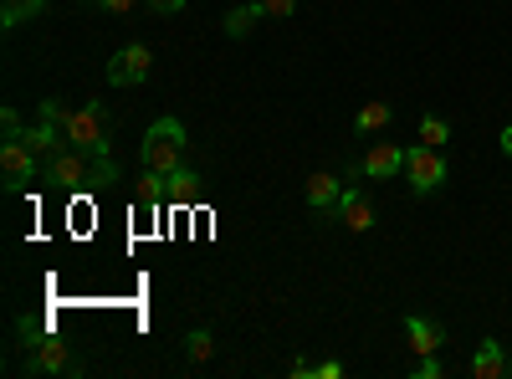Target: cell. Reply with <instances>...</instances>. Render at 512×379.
<instances>
[{
	"label": "cell",
	"instance_id": "1",
	"mask_svg": "<svg viewBox=\"0 0 512 379\" xmlns=\"http://www.w3.org/2000/svg\"><path fill=\"white\" fill-rule=\"evenodd\" d=\"M41 180L67 190V195H98L118 180V159L113 154H88V149H62L57 159L41 164Z\"/></svg>",
	"mask_w": 512,
	"mask_h": 379
},
{
	"label": "cell",
	"instance_id": "2",
	"mask_svg": "<svg viewBox=\"0 0 512 379\" xmlns=\"http://www.w3.org/2000/svg\"><path fill=\"white\" fill-rule=\"evenodd\" d=\"M36 108H41V113H52V118L62 123V134H67L72 149L113 154V118H108L103 103H77V108H67L62 98H41Z\"/></svg>",
	"mask_w": 512,
	"mask_h": 379
},
{
	"label": "cell",
	"instance_id": "3",
	"mask_svg": "<svg viewBox=\"0 0 512 379\" xmlns=\"http://www.w3.org/2000/svg\"><path fill=\"white\" fill-rule=\"evenodd\" d=\"M185 149H190V139H185V123L164 113V118H154V123H149L139 159H144V170H154V175H175L180 164H185Z\"/></svg>",
	"mask_w": 512,
	"mask_h": 379
},
{
	"label": "cell",
	"instance_id": "4",
	"mask_svg": "<svg viewBox=\"0 0 512 379\" xmlns=\"http://www.w3.org/2000/svg\"><path fill=\"white\" fill-rule=\"evenodd\" d=\"M405 180H410L415 195L441 190V185H446V159H441V149H431V144H410V149H405Z\"/></svg>",
	"mask_w": 512,
	"mask_h": 379
},
{
	"label": "cell",
	"instance_id": "5",
	"mask_svg": "<svg viewBox=\"0 0 512 379\" xmlns=\"http://www.w3.org/2000/svg\"><path fill=\"white\" fill-rule=\"evenodd\" d=\"M0 170H6V190L21 195L31 190V180H41V154L26 139H6L0 144Z\"/></svg>",
	"mask_w": 512,
	"mask_h": 379
},
{
	"label": "cell",
	"instance_id": "6",
	"mask_svg": "<svg viewBox=\"0 0 512 379\" xmlns=\"http://www.w3.org/2000/svg\"><path fill=\"white\" fill-rule=\"evenodd\" d=\"M149 72H154V52L144 47V41H128V47L113 52V62H108L113 88H139V82H149Z\"/></svg>",
	"mask_w": 512,
	"mask_h": 379
},
{
	"label": "cell",
	"instance_id": "7",
	"mask_svg": "<svg viewBox=\"0 0 512 379\" xmlns=\"http://www.w3.org/2000/svg\"><path fill=\"white\" fill-rule=\"evenodd\" d=\"M26 374H77V354L67 339H57V333H47L41 344H31L26 354Z\"/></svg>",
	"mask_w": 512,
	"mask_h": 379
},
{
	"label": "cell",
	"instance_id": "8",
	"mask_svg": "<svg viewBox=\"0 0 512 379\" xmlns=\"http://www.w3.org/2000/svg\"><path fill=\"white\" fill-rule=\"evenodd\" d=\"M359 170H364V180H395L405 170V149L400 144H374Z\"/></svg>",
	"mask_w": 512,
	"mask_h": 379
},
{
	"label": "cell",
	"instance_id": "9",
	"mask_svg": "<svg viewBox=\"0 0 512 379\" xmlns=\"http://www.w3.org/2000/svg\"><path fill=\"white\" fill-rule=\"evenodd\" d=\"M405 344H410L415 354H441L446 333H441L431 318H405Z\"/></svg>",
	"mask_w": 512,
	"mask_h": 379
},
{
	"label": "cell",
	"instance_id": "10",
	"mask_svg": "<svg viewBox=\"0 0 512 379\" xmlns=\"http://www.w3.org/2000/svg\"><path fill=\"white\" fill-rule=\"evenodd\" d=\"M303 200L323 216V210H338V200H344V185H338L333 175H313V180L303 185Z\"/></svg>",
	"mask_w": 512,
	"mask_h": 379
},
{
	"label": "cell",
	"instance_id": "11",
	"mask_svg": "<svg viewBox=\"0 0 512 379\" xmlns=\"http://www.w3.org/2000/svg\"><path fill=\"white\" fill-rule=\"evenodd\" d=\"M338 221H344L349 231H369L374 226V205L359 190H344V200H338Z\"/></svg>",
	"mask_w": 512,
	"mask_h": 379
},
{
	"label": "cell",
	"instance_id": "12",
	"mask_svg": "<svg viewBox=\"0 0 512 379\" xmlns=\"http://www.w3.org/2000/svg\"><path fill=\"white\" fill-rule=\"evenodd\" d=\"M472 374H477V379H502V374H507V354H502L497 339H482V349L472 354Z\"/></svg>",
	"mask_w": 512,
	"mask_h": 379
},
{
	"label": "cell",
	"instance_id": "13",
	"mask_svg": "<svg viewBox=\"0 0 512 379\" xmlns=\"http://www.w3.org/2000/svg\"><path fill=\"white\" fill-rule=\"evenodd\" d=\"M390 113H395V108L384 103V98H369V103L354 113V134H364V139H369V134H379L384 123H390Z\"/></svg>",
	"mask_w": 512,
	"mask_h": 379
},
{
	"label": "cell",
	"instance_id": "14",
	"mask_svg": "<svg viewBox=\"0 0 512 379\" xmlns=\"http://www.w3.org/2000/svg\"><path fill=\"white\" fill-rule=\"evenodd\" d=\"M41 11H47V0H6V6H0V26H6V31H16V26L36 21Z\"/></svg>",
	"mask_w": 512,
	"mask_h": 379
},
{
	"label": "cell",
	"instance_id": "15",
	"mask_svg": "<svg viewBox=\"0 0 512 379\" xmlns=\"http://www.w3.org/2000/svg\"><path fill=\"white\" fill-rule=\"evenodd\" d=\"M256 21H262V11H256V6H251V0H246V6H236V11H226V21H221V31L241 41V36H251V31H256Z\"/></svg>",
	"mask_w": 512,
	"mask_h": 379
},
{
	"label": "cell",
	"instance_id": "16",
	"mask_svg": "<svg viewBox=\"0 0 512 379\" xmlns=\"http://www.w3.org/2000/svg\"><path fill=\"white\" fill-rule=\"evenodd\" d=\"M164 185H169V200H175V205H190V200H195V190H200L190 164H180L175 175H164Z\"/></svg>",
	"mask_w": 512,
	"mask_h": 379
},
{
	"label": "cell",
	"instance_id": "17",
	"mask_svg": "<svg viewBox=\"0 0 512 379\" xmlns=\"http://www.w3.org/2000/svg\"><path fill=\"white\" fill-rule=\"evenodd\" d=\"M169 195V185H164V175H154V170H144V180H139V195H134V205L139 210H154L159 200Z\"/></svg>",
	"mask_w": 512,
	"mask_h": 379
},
{
	"label": "cell",
	"instance_id": "18",
	"mask_svg": "<svg viewBox=\"0 0 512 379\" xmlns=\"http://www.w3.org/2000/svg\"><path fill=\"white\" fill-rule=\"evenodd\" d=\"M415 139H420V144H431V149H446V139H451V123L431 113V118H420V134H415Z\"/></svg>",
	"mask_w": 512,
	"mask_h": 379
},
{
	"label": "cell",
	"instance_id": "19",
	"mask_svg": "<svg viewBox=\"0 0 512 379\" xmlns=\"http://www.w3.org/2000/svg\"><path fill=\"white\" fill-rule=\"evenodd\" d=\"M210 354H216V339H210L205 328H195L190 339H185V359H190V364H205Z\"/></svg>",
	"mask_w": 512,
	"mask_h": 379
},
{
	"label": "cell",
	"instance_id": "20",
	"mask_svg": "<svg viewBox=\"0 0 512 379\" xmlns=\"http://www.w3.org/2000/svg\"><path fill=\"white\" fill-rule=\"evenodd\" d=\"M256 11H262L267 21H287V16H297V0H251Z\"/></svg>",
	"mask_w": 512,
	"mask_h": 379
},
{
	"label": "cell",
	"instance_id": "21",
	"mask_svg": "<svg viewBox=\"0 0 512 379\" xmlns=\"http://www.w3.org/2000/svg\"><path fill=\"white\" fill-rule=\"evenodd\" d=\"M16 328H21V339H26V344H41V339L52 333V323H47V318H21Z\"/></svg>",
	"mask_w": 512,
	"mask_h": 379
},
{
	"label": "cell",
	"instance_id": "22",
	"mask_svg": "<svg viewBox=\"0 0 512 379\" xmlns=\"http://www.w3.org/2000/svg\"><path fill=\"white\" fill-rule=\"evenodd\" d=\"M0 129H6V139H21V134H26V123H21L16 108H6V113H0Z\"/></svg>",
	"mask_w": 512,
	"mask_h": 379
},
{
	"label": "cell",
	"instance_id": "23",
	"mask_svg": "<svg viewBox=\"0 0 512 379\" xmlns=\"http://www.w3.org/2000/svg\"><path fill=\"white\" fill-rule=\"evenodd\" d=\"M415 379H441V359H436V354H420V364H415Z\"/></svg>",
	"mask_w": 512,
	"mask_h": 379
},
{
	"label": "cell",
	"instance_id": "24",
	"mask_svg": "<svg viewBox=\"0 0 512 379\" xmlns=\"http://www.w3.org/2000/svg\"><path fill=\"white\" fill-rule=\"evenodd\" d=\"M149 11H164V16H175V11H185V0H144Z\"/></svg>",
	"mask_w": 512,
	"mask_h": 379
},
{
	"label": "cell",
	"instance_id": "25",
	"mask_svg": "<svg viewBox=\"0 0 512 379\" xmlns=\"http://www.w3.org/2000/svg\"><path fill=\"white\" fill-rule=\"evenodd\" d=\"M318 379H344V364H338V359H323V364H318Z\"/></svg>",
	"mask_w": 512,
	"mask_h": 379
},
{
	"label": "cell",
	"instance_id": "26",
	"mask_svg": "<svg viewBox=\"0 0 512 379\" xmlns=\"http://www.w3.org/2000/svg\"><path fill=\"white\" fill-rule=\"evenodd\" d=\"M103 6H108L113 16H128V11H134V6H144V0H103Z\"/></svg>",
	"mask_w": 512,
	"mask_h": 379
},
{
	"label": "cell",
	"instance_id": "27",
	"mask_svg": "<svg viewBox=\"0 0 512 379\" xmlns=\"http://www.w3.org/2000/svg\"><path fill=\"white\" fill-rule=\"evenodd\" d=\"M292 374H297V379H308V374H318V364H308V359H292Z\"/></svg>",
	"mask_w": 512,
	"mask_h": 379
},
{
	"label": "cell",
	"instance_id": "28",
	"mask_svg": "<svg viewBox=\"0 0 512 379\" xmlns=\"http://www.w3.org/2000/svg\"><path fill=\"white\" fill-rule=\"evenodd\" d=\"M502 154L512 159V123H507V129H502Z\"/></svg>",
	"mask_w": 512,
	"mask_h": 379
}]
</instances>
